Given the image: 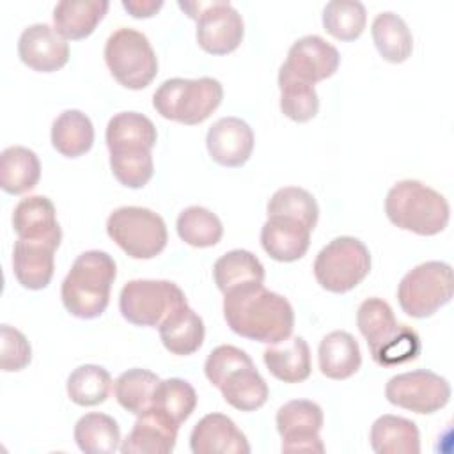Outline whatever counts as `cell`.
Segmentation results:
<instances>
[{"label": "cell", "instance_id": "6da1fadb", "mask_svg": "<svg viewBox=\"0 0 454 454\" xmlns=\"http://www.w3.org/2000/svg\"><path fill=\"white\" fill-rule=\"evenodd\" d=\"M223 296V317L234 333L262 344H278L291 337L294 310L282 294L254 284Z\"/></svg>", "mask_w": 454, "mask_h": 454}, {"label": "cell", "instance_id": "7a4b0ae2", "mask_svg": "<svg viewBox=\"0 0 454 454\" xmlns=\"http://www.w3.org/2000/svg\"><path fill=\"white\" fill-rule=\"evenodd\" d=\"M115 275V261L106 252L87 250L80 254L60 287L66 310L80 319L99 317L108 307Z\"/></svg>", "mask_w": 454, "mask_h": 454}, {"label": "cell", "instance_id": "3957f363", "mask_svg": "<svg viewBox=\"0 0 454 454\" xmlns=\"http://www.w3.org/2000/svg\"><path fill=\"white\" fill-rule=\"evenodd\" d=\"M356 325L378 365H401L420 355L419 333L408 325H399L392 307L381 298H367L360 303Z\"/></svg>", "mask_w": 454, "mask_h": 454}, {"label": "cell", "instance_id": "277c9868", "mask_svg": "<svg viewBox=\"0 0 454 454\" xmlns=\"http://www.w3.org/2000/svg\"><path fill=\"white\" fill-rule=\"evenodd\" d=\"M385 213L395 227L419 236L442 232L450 218L447 199L415 179L399 181L388 190Z\"/></svg>", "mask_w": 454, "mask_h": 454}, {"label": "cell", "instance_id": "5b68a950", "mask_svg": "<svg viewBox=\"0 0 454 454\" xmlns=\"http://www.w3.org/2000/svg\"><path fill=\"white\" fill-rule=\"evenodd\" d=\"M222 98L223 87L216 78H170L153 94V106L168 121L193 126L204 122L220 106Z\"/></svg>", "mask_w": 454, "mask_h": 454}, {"label": "cell", "instance_id": "8992f818", "mask_svg": "<svg viewBox=\"0 0 454 454\" xmlns=\"http://www.w3.org/2000/svg\"><path fill=\"white\" fill-rule=\"evenodd\" d=\"M105 62L112 76L126 89H145L158 74V59L149 39L128 27L117 28L105 44Z\"/></svg>", "mask_w": 454, "mask_h": 454}, {"label": "cell", "instance_id": "52a82bcc", "mask_svg": "<svg viewBox=\"0 0 454 454\" xmlns=\"http://www.w3.org/2000/svg\"><path fill=\"white\" fill-rule=\"evenodd\" d=\"M106 232L114 243L133 259H153L167 247L163 218L140 206H122L110 213Z\"/></svg>", "mask_w": 454, "mask_h": 454}, {"label": "cell", "instance_id": "ba28073f", "mask_svg": "<svg viewBox=\"0 0 454 454\" xmlns=\"http://www.w3.org/2000/svg\"><path fill=\"white\" fill-rule=\"evenodd\" d=\"M371 271L369 248L353 236H339L319 250L314 261L317 284L330 293H348Z\"/></svg>", "mask_w": 454, "mask_h": 454}, {"label": "cell", "instance_id": "9c48e42d", "mask_svg": "<svg viewBox=\"0 0 454 454\" xmlns=\"http://www.w3.org/2000/svg\"><path fill=\"white\" fill-rule=\"evenodd\" d=\"M452 268L443 261H427L410 270L397 286V300L411 317L433 316L452 298Z\"/></svg>", "mask_w": 454, "mask_h": 454}, {"label": "cell", "instance_id": "30bf717a", "mask_svg": "<svg viewBox=\"0 0 454 454\" xmlns=\"http://www.w3.org/2000/svg\"><path fill=\"white\" fill-rule=\"evenodd\" d=\"M186 303L183 289L170 280H129L119 294L122 317L137 326L156 328Z\"/></svg>", "mask_w": 454, "mask_h": 454}, {"label": "cell", "instance_id": "8fae6325", "mask_svg": "<svg viewBox=\"0 0 454 454\" xmlns=\"http://www.w3.org/2000/svg\"><path fill=\"white\" fill-rule=\"evenodd\" d=\"M177 5L188 18L197 21L195 37L204 51L227 55L241 44L245 34L243 18L229 2H179Z\"/></svg>", "mask_w": 454, "mask_h": 454}, {"label": "cell", "instance_id": "7c38bea8", "mask_svg": "<svg viewBox=\"0 0 454 454\" xmlns=\"http://www.w3.org/2000/svg\"><path fill=\"white\" fill-rule=\"evenodd\" d=\"M385 397L390 404L429 415L442 410L450 399L449 381L427 369H417L392 376L385 387Z\"/></svg>", "mask_w": 454, "mask_h": 454}, {"label": "cell", "instance_id": "4fadbf2b", "mask_svg": "<svg viewBox=\"0 0 454 454\" xmlns=\"http://www.w3.org/2000/svg\"><path fill=\"white\" fill-rule=\"evenodd\" d=\"M323 410L309 399H293L277 411V431L282 436V452H325L319 431Z\"/></svg>", "mask_w": 454, "mask_h": 454}, {"label": "cell", "instance_id": "5bb4252c", "mask_svg": "<svg viewBox=\"0 0 454 454\" xmlns=\"http://www.w3.org/2000/svg\"><path fill=\"white\" fill-rule=\"evenodd\" d=\"M18 55L25 66L37 73H53L69 60L67 41L50 25L34 23L18 39Z\"/></svg>", "mask_w": 454, "mask_h": 454}, {"label": "cell", "instance_id": "9a60e30c", "mask_svg": "<svg viewBox=\"0 0 454 454\" xmlns=\"http://www.w3.org/2000/svg\"><path fill=\"white\" fill-rule=\"evenodd\" d=\"M339 64L340 55L335 46L319 35H303L293 43L282 66L296 78L314 85L330 78Z\"/></svg>", "mask_w": 454, "mask_h": 454}, {"label": "cell", "instance_id": "2e32d148", "mask_svg": "<svg viewBox=\"0 0 454 454\" xmlns=\"http://www.w3.org/2000/svg\"><path fill=\"white\" fill-rule=\"evenodd\" d=\"M206 147L215 163L229 168L241 167L254 151V131L239 117H222L207 129Z\"/></svg>", "mask_w": 454, "mask_h": 454}, {"label": "cell", "instance_id": "e0dca14e", "mask_svg": "<svg viewBox=\"0 0 454 454\" xmlns=\"http://www.w3.org/2000/svg\"><path fill=\"white\" fill-rule=\"evenodd\" d=\"M60 243L50 239L18 238L12 250V271L16 280L32 291L44 289L55 270V250Z\"/></svg>", "mask_w": 454, "mask_h": 454}, {"label": "cell", "instance_id": "ac0fdd59", "mask_svg": "<svg viewBox=\"0 0 454 454\" xmlns=\"http://www.w3.org/2000/svg\"><path fill=\"white\" fill-rule=\"evenodd\" d=\"M193 454H248L247 436L238 429L232 419L223 413L204 415L190 434Z\"/></svg>", "mask_w": 454, "mask_h": 454}, {"label": "cell", "instance_id": "d6986e66", "mask_svg": "<svg viewBox=\"0 0 454 454\" xmlns=\"http://www.w3.org/2000/svg\"><path fill=\"white\" fill-rule=\"evenodd\" d=\"M177 429L168 417L151 408L138 415L119 449L122 454H168L176 447Z\"/></svg>", "mask_w": 454, "mask_h": 454}, {"label": "cell", "instance_id": "ffe728a7", "mask_svg": "<svg viewBox=\"0 0 454 454\" xmlns=\"http://www.w3.org/2000/svg\"><path fill=\"white\" fill-rule=\"evenodd\" d=\"M310 229L301 222L271 216L261 229V245L264 252L280 262L301 259L310 245Z\"/></svg>", "mask_w": 454, "mask_h": 454}, {"label": "cell", "instance_id": "44dd1931", "mask_svg": "<svg viewBox=\"0 0 454 454\" xmlns=\"http://www.w3.org/2000/svg\"><path fill=\"white\" fill-rule=\"evenodd\" d=\"M12 227L23 239H50L60 243L62 231L53 202L44 195L21 199L12 213Z\"/></svg>", "mask_w": 454, "mask_h": 454}, {"label": "cell", "instance_id": "7402d4cb", "mask_svg": "<svg viewBox=\"0 0 454 454\" xmlns=\"http://www.w3.org/2000/svg\"><path fill=\"white\" fill-rule=\"evenodd\" d=\"M106 0H62L53 9V28L66 41L89 37L106 14Z\"/></svg>", "mask_w": 454, "mask_h": 454}, {"label": "cell", "instance_id": "603a6c76", "mask_svg": "<svg viewBox=\"0 0 454 454\" xmlns=\"http://www.w3.org/2000/svg\"><path fill=\"white\" fill-rule=\"evenodd\" d=\"M319 371L330 380H348L362 365V353L356 339L344 332L335 330L325 335L317 349Z\"/></svg>", "mask_w": 454, "mask_h": 454}, {"label": "cell", "instance_id": "cb8c5ba5", "mask_svg": "<svg viewBox=\"0 0 454 454\" xmlns=\"http://www.w3.org/2000/svg\"><path fill=\"white\" fill-rule=\"evenodd\" d=\"M262 360L268 371L284 383H300L310 376V349L303 337L286 339L282 342L271 344L262 353Z\"/></svg>", "mask_w": 454, "mask_h": 454}, {"label": "cell", "instance_id": "d4e9b609", "mask_svg": "<svg viewBox=\"0 0 454 454\" xmlns=\"http://www.w3.org/2000/svg\"><path fill=\"white\" fill-rule=\"evenodd\" d=\"M371 447L376 454H419L420 436L413 420L381 415L371 426Z\"/></svg>", "mask_w": 454, "mask_h": 454}, {"label": "cell", "instance_id": "484cf974", "mask_svg": "<svg viewBox=\"0 0 454 454\" xmlns=\"http://www.w3.org/2000/svg\"><path fill=\"white\" fill-rule=\"evenodd\" d=\"M160 339L167 351L172 355L186 356L195 353L204 342V321L186 305L174 310L160 326Z\"/></svg>", "mask_w": 454, "mask_h": 454}, {"label": "cell", "instance_id": "4316f807", "mask_svg": "<svg viewBox=\"0 0 454 454\" xmlns=\"http://www.w3.org/2000/svg\"><path fill=\"white\" fill-rule=\"evenodd\" d=\"M158 133L149 117L138 112L115 114L106 126V147L110 153L115 151H151L156 144Z\"/></svg>", "mask_w": 454, "mask_h": 454}, {"label": "cell", "instance_id": "83f0119b", "mask_svg": "<svg viewBox=\"0 0 454 454\" xmlns=\"http://www.w3.org/2000/svg\"><path fill=\"white\" fill-rule=\"evenodd\" d=\"M213 278L216 287L227 294L239 287L262 284L264 266L252 252L236 248L216 259L213 266Z\"/></svg>", "mask_w": 454, "mask_h": 454}, {"label": "cell", "instance_id": "f1b7e54d", "mask_svg": "<svg viewBox=\"0 0 454 454\" xmlns=\"http://www.w3.org/2000/svg\"><path fill=\"white\" fill-rule=\"evenodd\" d=\"M41 177L37 154L23 145H11L0 154V186L11 195L30 192Z\"/></svg>", "mask_w": 454, "mask_h": 454}, {"label": "cell", "instance_id": "f546056e", "mask_svg": "<svg viewBox=\"0 0 454 454\" xmlns=\"http://www.w3.org/2000/svg\"><path fill=\"white\" fill-rule=\"evenodd\" d=\"M94 126L80 110H64L51 124V145L66 158H78L90 151Z\"/></svg>", "mask_w": 454, "mask_h": 454}, {"label": "cell", "instance_id": "4dcf8cb0", "mask_svg": "<svg viewBox=\"0 0 454 454\" xmlns=\"http://www.w3.org/2000/svg\"><path fill=\"white\" fill-rule=\"evenodd\" d=\"M220 392L225 403L241 411L259 410L270 395L268 383L254 364L232 371L220 387Z\"/></svg>", "mask_w": 454, "mask_h": 454}, {"label": "cell", "instance_id": "1f68e13d", "mask_svg": "<svg viewBox=\"0 0 454 454\" xmlns=\"http://www.w3.org/2000/svg\"><path fill=\"white\" fill-rule=\"evenodd\" d=\"M372 41L380 55L392 64L404 62L413 51V37L401 16L395 12H380L371 27Z\"/></svg>", "mask_w": 454, "mask_h": 454}, {"label": "cell", "instance_id": "d6a6232c", "mask_svg": "<svg viewBox=\"0 0 454 454\" xmlns=\"http://www.w3.org/2000/svg\"><path fill=\"white\" fill-rule=\"evenodd\" d=\"M74 442L87 454H112L119 449L121 429L106 413H85L74 424Z\"/></svg>", "mask_w": 454, "mask_h": 454}, {"label": "cell", "instance_id": "836d02e7", "mask_svg": "<svg viewBox=\"0 0 454 454\" xmlns=\"http://www.w3.org/2000/svg\"><path fill=\"white\" fill-rule=\"evenodd\" d=\"M158 383H160V378L154 372L147 369L133 367L124 371L115 380L114 394L117 403L126 411L138 417L153 408Z\"/></svg>", "mask_w": 454, "mask_h": 454}, {"label": "cell", "instance_id": "e575fe53", "mask_svg": "<svg viewBox=\"0 0 454 454\" xmlns=\"http://www.w3.org/2000/svg\"><path fill=\"white\" fill-rule=\"evenodd\" d=\"M280 110L294 122H307L319 110V98L312 83H307L291 74L284 66L278 69Z\"/></svg>", "mask_w": 454, "mask_h": 454}, {"label": "cell", "instance_id": "d590c367", "mask_svg": "<svg viewBox=\"0 0 454 454\" xmlns=\"http://www.w3.org/2000/svg\"><path fill=\"white\" fill-rule=\"evenodd\" d=\"M110 372L94 364H85L76 367L66 383L69 399L78 406H96L108 399L112 392Z\"/></svg>", "mask_w": 454, "mask_h": 454}, {"label": "cell", "instance_id": "8d00e7d4", "mask_svg": "<svg viewBox=\"0 0 454 454\" xmlns=\"http://www.w3.org/2000/svg\"><path fill=\"white\" fill-rule=\"evenodd\" d=\"M176 229L184 243L197 248L215 247L223 234L220 218L202 206H190L183 209L177 216Z\"/></svg>", "mask_w": 454, "mask_h": 454}, {"label": "cell", "instance_id": "74e56055", "mask_svg": "<svg viewBox=\"0 0 454 454\" xmlns=\"http://www.w3.org/2000/svg\"><path fill=\"white\" fill-rule=\"evenodd\" d=\"M268 218L282 216L301 222L314 231L319 216V207L312 193L298 186H284L277 190L268 202Z\"/></svg>", "mask_w": 454, "mask_h": 454}, {"label": "cell", "instance_id": "f35d334b", "mask_svg": "<svg viewBox=\"0 0 454 454\" xmlns=\"http://www.w3.org/2000/svg\"><path fill=\"white\" fill-rule=\"evenodd\" d=\"M365 7L356 0H332L323 9L325 30L340 41L358 39L365 28Z\"/></svg>", "mask_w": 454, "mask_h": 454}, {"label": "cell", "instance_id": "ab89813d", "mask_svg": "<svg viewBox=\"0 0 454 454\" xmlns=\"http://www.w3.org/2000/svg\"><path fill=\"white\" fill-rule=\"evenodd\" d=\"M197 406V392L195 388L181 380L168 378L158 383L153 408L168 417L176 426H181Z\"/></svg>", "mask_w": 454, "mask_h": 454}, {"label": "cell", "instance_id": "60d3db41", "mask_svg": "<svg viewBox=\"0 0 454 454\" xmlns=\"http://www.w3.org/2000/svg\"><path fill=\"white\" fill-rule=\"evenodd\" d=\"M110 168L114 177L126 188H142L154 172L153 156L147 149L110 153Z\"/></svg>", "mask_w": 454, "mask_h": 454}, {"label": "cell", "instance_id": "b9f144b4", "mask_svg": "<svg viewBox=\"0 0 454 454\" xmlns=\"http://www.w3.org/2000/svg\"><path fill=\"white\" fill-rule=\"evenodd\" d=\"M252 364H254L252 358L243 349L231 346V344H222V346H216L207 355L206 364H204V372H206V378L209 380V383L220 390L225 378L232 371L245 367V365H252Z\"/></svg>", "mask_w": 454, "mask_h": 454}, {"label": "cell", "instance_id": "7bdbcfd3", "mask_svg": "<svg viewBox=\"0 0 454 454\" xmlns=\"http://www.w3.org/2000/svg\"><path fill=\"white\" fill-rule=\"evenodd\" d=\"M0 339H2V351H0L2 371L16 372L25 369L32 360V348L27 337L20 330L9 325H2Z\"/></svg>", "mask_w": 454, "mask_h": 454}, {"label": "cell", "instance_id": "ee69618b", "mask_svg": "<svg viewBox=\"0 0 454 454\" xmlns=\"http://www.w3.org/2000/svg\"><path fill=\"white\" fill-rule=\"evenodd\" d=\"M122 7L133 18H151L163 7V2L161 0H122Z\"/></svg>", "mask_w": 454, "mask_h": 454}]
</instances>
